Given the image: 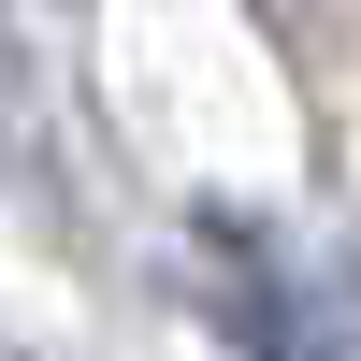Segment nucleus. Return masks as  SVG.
<instances>
[{
  "label": "nucleus",
  "instance_id": "f257e3e1",
  "mask_svg": "<svg viewBox=\"0 0 361 361\" xmlns=\"http://www.w3.org/2000/svg\"><path fill=\"white\" fill-rule=\"evenodd\" d=\"M202 260H217V289H246V333L275 361H347V318L275 275V217H231V202H217V217H202Z\"/></svg>",
  "mask_w": 361,
  "mask_h": 361
}]
</instances>
